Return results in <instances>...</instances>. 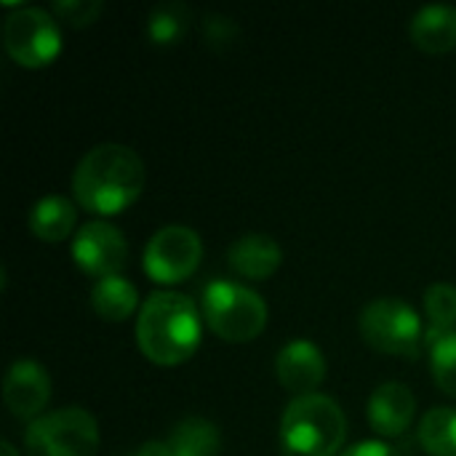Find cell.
I'll return each instance as SVG.
<instances>
[{"instance_id":"9","label":"cell","mask_w":456,"mask_h":456,"mask_svg":"<svg viewBox=\"0 0 456 456\" xmlns=\"http://www.w3.org/2000/svg\"><path fill=\"white\" fill-rule=\"evenodd\" d=\"M72 259L86 275H94L96 281L112 278L120 275L128 262V240L115 224L94 219L77 227L72 238Z\"/></svg>"},{"instance_id":"18","label":"cell","mask_w":456,"mask_h":456,"mask_svg":"<svg viewBox=\"0 0 456 456\" xmlns=\"http://www.w3.org/2000/svg\"><path fill=\"white\" fill-rule=\"evenodd\" d=\"M417 441L430 456H456V409H430L419 419Z\"/></svg>"},{"instance_id":"14","label":"cell","mask_w":456,"mask_h":456,"mask_svg":"<svg viewBox=\"0 0 456 456\" xmlns=\"http://www.w3.org/2000/svg\"><path fill=\"white\" fill-rule=\"evenodd\" d=\"M409 35L417 48L428 53H446L456 48V8L454 5H425L414 13Z\"/></svg>"},{"instance_id":"2","label":"cell","mask_w":456,"mask_h":456,"mask_svg":"<svg viewBox=\"0 0 456 456\" xmlns=\"http://www.w3.org/2000/svg\"><path fill=\"white\" fill-rule=\"evenodd\" d=\"M200 334V313L184 294L155 291L139 307L136 342L144 358L158 366H179L192 358Z\"/></svg>"},{"instance_id":"4","label":"cell","mask_w":456,"mask_h":456,"mask_svg":"<svg viewBox=\"0 0 456 456\" xmlns=\"http://www.w3.org/2000/svg\"><path fill=\"white\" fill-rule=\"evenodd\" d=\"M203 321L224 342H251L267 326L265 299L235 281H211L203 289Z\"/></svg>"},{"instance_id":"17","label":"cell","mask_w":456,"mask_h":456,"mask_svg":"<svg viewBox=\"0 0 456 456\" xmlns=\"http://www.w3.org/2000/svg\"><path fill=\"white\" fill-rule=\"evenodd\" d=\"M166 444L171 456H219L222 436L214 422L203 417H187L171 430Z\"/></svg>"},{"instance_id":"1","label":"cell","mask_w":456,"mask_h":456,"mask_svg":"<svg viewBox=\"0 0 456 456\" xmlns=\"http://www.w3.org/2000/svg\"><path fill=\"white\" fill-rule=\"evenodd\" d=\"M144 182V163L131 147L102 142L77 160L72 171V195L86 211L112 216L139 200Z\"/></svg>"},{"instance_id":"19","label":"cell","mask_w":456,"mask_h":456,"mask_svg":"<svg viewBox=\"0 0 456 456\" xmlns=\"http://www.w3.org/2000/svg\"><path fill=\"white\" fill-rule=\"evenodd\" d=\"M190 21H192V11L184 3L176 0L160 3L147 16V37L155 45H176L187 35Z\"/></svg>"},{"instance_id":"26","label":"cell","mask_w":456,"mask_h":456,"mask_svg":"<svg viewBox=\"0 0 456 456\" xmlns=\"http://www.w3.org/2000/svg\"><path fill=\"white\" fill-rule=\"evenodd\" d=\"M0 454H3V456H19V454H16V449H13V446H11L8 441H3V444H0Z\"/></svg>"},{"instance_id":"20","label":"cell","mask_w":456,"mask_h":456,"mask_svg":"<svg viewBox=\"0 0 456 456\" xmlns=\"http://www.w3.org/2000/svg\"><path fill=\"white\" fill-rule=\"evenodd\" d=\"M425 313L430 321V334L425 337L428 345H433L441 334H449L456 329V286L452 283H433L425 291Z\"/></svg>"},{"instance_id":"7","label":"cell","mask_w":456,"mask_h":456,"mask_svg":"<svg viewBox=\"0 0 456 456\" xmlns=\"http://www.w3.org/2000/svg\"><path fill=\"white\" fill-rule=\"evenodd\" d=\"M3 45L16 64L45 67L61 51L59 19L40 5H19L3 21Z\"/></svg>"},{"instance_id":"15","label":"cell","mask_w":456,"mask_h":456,"mask_svg":"<svg viewBox=\"0 0 456 456\" xmlns=\"http://www.w3.org/2000/svg\"><path fill=\"white\" fill-rule=\"evenodd\" d=\"M77 222V208L64 195H45L29 211V230L45 243H61L72 235Z\"/></svg>"},{"instance_id":"16","label":"cell","mask_w":456,"mask_h":456,"mask_svg":"<svg viewBox=\"0 0 456 456\" xmlns=\"http://www.w3.org/2000/svg\"><path fill=\"white\" fill-rule=\"evenodd\" d=\"M91 307L99 318L110 323H120L139 307V291L123 275L102 278L91 289Z\"/></svg>"},{"instance_id":"5","label":"cell","mask_w":456,"mask_h":456,"mask_svg":"<svg viewBox=\"0 0 456 456\" xmlns=\"http://www.w3.org/2000/svg\"><path fill=\"white\" fill-rule=\"evenodd\" d=\"M24 452L27 456H96L99 425L80 406L48 411L27 428Z\"/></svg>"},{"instance_id":"25","label":"cell","mask_w":456,"mask_h":456,"mask_svg":"<svg viewBox=\"0 0 456 456\" xmlns=\"http://www.w3.org/2000/svg\"><path fill=\"white\" fill-rule=\"evenodd\" d=\"M126 456H171V452H168L166 441H150V444H142L139 449H134Z\"/></svg>"},{"instance_id":"8","label":"cell","mask_w":456,"mask_h":456,"mask_svg":"<svg viewBox=\"0 0 456 456\" xmlns=\"http://www.w3.org/2000/svg\"><path fill=\"white\" fill-rule=\"evenodd\" d=\"M203 259V240L192 227L166 224L144 246V273L160 283L174 286L187 281Z\"/></svg>"},{"instance_id":"23","label":"cell","mask_w":456,"mask_h":456,"mask_svg":"<svg viewBox=\"0 0 456 456\" xmlns=\"http://www.w3.org/2000/svg\"><path fill=\"white\" fill-rule=\"evenodd\" d=\"M203 35H206L208 45L222 48V45L235 43V37H238V24H235L232 19L222 16V13H208L206 21H203Z\"/></svg>"},{"instance_id":"3","label":"cell","mask_w":456,"mask_h":456,"mask_svg":"<svg viewBox=\"0 0 456 456\" xmlns=\"http://www.w3.org/2000/svg\"><path fill=\"white\" fill-rule=\"evenodd\" d=\"M347 436V419L342 406L323 395L294 398L278 430V446L283 456H337Z\"/></svg>"},{"instance_id":"11","label":"cell","mask_w":456,"mask_h":456,"mask_svg":"<svg viewBox=\"0 0 456 456\" xmlns=\"http://www.w3.org/2000/svg\"><path fill=\"white\" fill-rule=\"evenodd\" d=\"M275 374L294 398L315 395L326 379V358L310 339H291L275 358Z\"/></svg>"},{"instance_id":"21","label":"cell","mask_w":456,"mask_h":456,"mask_svg":"<svg viewBox=\"0 0 456 456\" xmlns=\"http://www.w3.org/2000/svg\"><path fill=\"white\" fill-rule=\"evenodd\" d=\"M430 369L438 387L456 398V331L441 334L430 345Z\"/></svg>"},{"instance_id":"12","label":"cell","mask_w":456,"mask_h":456,"mask_svg":"<svg viewBox=\"0 0 456 456\" xmlns=\"http://www.w3.org/2000/svg\"><path fill=\"white\" fill-rule=\"evenodd\" d=\"M417 414L414 393L401 382L379 385L369 398V425L382 438H401Z\"/></svg>"},{"instance_id":"22","label":"cell","mask_w":456,"mask_h":456,"mask_svg":"<svg viewBox=\"0 0 456 456\" xmlns=\"http://www.w3.org/2000/svg\"><path fill=\"white\" fill-rule=\"evenodd\" d=\"M102 8H104L102 0H56L53 3L56 19L67 21L69 27H88L91 21H96Z\"/></svg>"},{"instance_id":"10","label":"cell","mask_w":456,"mask_h":456,"mask_svg":"<svg viewBox=\"0 0 456 456\" xmlns=\"http://www.w3.org/2000/svg\"><path fill=\"white\" fill-rule=\"evenodd\" d=\"M3 401L16 419H24L32 425L35 419L43 417V411L51 401L48 371L32 358L13 361L3 379Z\"/></svg>"},{"instance_id":"6","label":"cell","mask_w":456,"mask_h":456,"mask_svg":"<svg viewBox=\"0 0 456 456\" xmlns=\"http://www.w3.org/2000/svg\"><path fill=\"white\" fill-rule=\"evenodd\" d=\"M358 326L363 342L385 355L414 358L422 350V321L414 307L398 297H382L369 302L361 313Z\"/></svg>"},{"instance_id":"24","label":"cell","mask_w":456,"mask_h":456,"mask_svg":"<svg viewBox=\"0 0 456 456\" xmlns=\"http://www.w3.org/2000/svg\"><path fill=\"white\" fill-rule=\"evenodd\" d=\"M342 456H398V452L382 441H363V444H355L350 449H345Z\"/></svg>"},{"instance_id":"13","label":"cell","mask_w":456,"mask_h":456,"mask_svg":"<svg viewBox=\"0 0 456 456\" xmlns=\"http://www.w3.org/2000/svg\"><path fill=\"white\" fill-rule=\"evenodd\" d=\"M230 267L248 281H267L283 262V248L265 232L240 235L227 251Z\"/></svg>"}]
</instances>
